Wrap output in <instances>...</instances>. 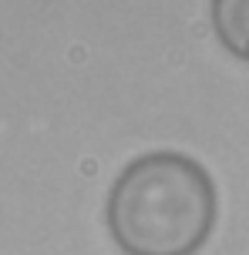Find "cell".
I'll use <instances>...</instances> for the list:
<instances>
[{"label":"cell","mask_w":249,"mask_h":255,"mask_svg":"<svg viewBox=\"0 0 249 255\" xmlns=\"http://www.w3.org/2000/svg\"><path fill=\"white\" fill-rule=\"evenodd\" d=\"M209 171L179 151H148L108 191V232L125 255H196L216 225Z\"/></svg>","instance_id":"6da1fadb"},{"label":"cell","mask_w":249,"mask_h":255,"mask_svg":"<svg viewBox=\"0 0 249 255\" xmlns=\"http://www.w3.org/2000/svg\"><path fill=\"white\" fill-rule=\"evenodd\" d=\"M212 24L223 47L249 61V0H212Z\"/></svg>","instance_id":"7a4b0ae2"}]
</instances>
